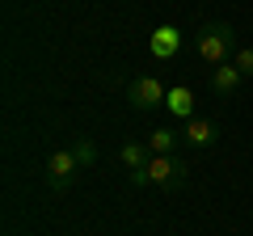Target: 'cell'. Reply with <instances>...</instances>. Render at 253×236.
I'll list each match as a JSON object with an SVG mask.
<instances>
[{"label": "cell", "mask_w": 253, "mask_h": 236, "mask_svg": "<svg viewBox=\"0 0 253 236\" xmlns=\"http://www.w3.org/2000/svg\"><path fill=\"white\" fill-rule=\"evenodd\" d=\"M236 30L228 26V21H207V26H199V34H194V51H199V59L203 64H211V68H219V64H228L236 55Z\"/></svg>", "instance_id": "1"}, {"label": "cell", "mask_w": 253, "mask_h": 236, "mask_svg": "<svg viewBox=\"0 0 253 236\" xmlns=\"http://www.w3.org/2000/svg\"><path fill=\"white\" fill-rule=\"evenodd\" d=\"M186 160L181 156H152V164H148V182L161 186V190H177V186H186Z\"/></svg>", "instance_id": "2"}, {"label": "cell", "mask_w": 253, "mask_h": 236, "mask_svg": "<svg viewBox=\"0 0 253 236\" xmlns=\"http://www.w3.org/2000/svg\"><path fill=\"white\" fill-rule=\"evenodd\" d=\"M76 173H81V164H76L72 148H55V152L46 156V186H51V190H68V186L76 182Z\"/></svg>", "instance_id": "3"}, {"label": "cell", "mask_w": 253, "mask_h": 236, "mask_svg": "<svg viewBox=\"0 0 253 236\" xmlns=\"http://www.w3.org/2000/svg\"><path fill=\"white\" fill-rule=\"evenodd\" d=\"M126 101L135 110H156V106L169 101V89H165L156 76H135V80L126 84Z\"/></svg>", "instance_id": "4"}, {"label": "cell", "mask_w": 253, "mask_h": 236, "mask_svg": "<svg viewBox=\"0 0 253 236\" xmlns=\"http://www.w3.org/2000/svg\"><path fill=\"white\" fill-rule=\"evenodd\" d=\"M241 84H245V76L236 72L232 59H228V64H219V68H211V93H215V97H232Z\"/></svg>", "instance_id": "5"}, {"label": "cell", "mask_w": 253, "mask_h": 236, "mask_svg": "<svg viewBox=\"0 0 253 236\" xmlns=\"http://www.w3.org/2000/svg\"><path fill=\"white\" fill-rule=\"evenodd\" d=\"M215 139H219V122H211V118H199V114L186 122V144H190V148H211Z\"/></svg>", "instance_id": "6"}, {"label": "cell", "mask_w": 253, "mask_h": 236, "mask_svg": "<svg viewBox=\"0 0 253 236\" xmlns=\"http://www.w3.org/2000/svg\"><path fill=\"white\" fill-rule=\"evenodd\" d=\"M148 46H152V55H156V59H173V55H177V46H181L177 26H161V30H152Z\"/></svg>", "instance_id": "7"}, {"label": "cell", "mask_w": 253, "mask_h": 236, "mask_svg": "<svg viewBox=\"0 0 253 236\" xmlns=\"http://www.w3.org/2000/svg\"><path fill=\"white\" fill-rule=\"evenodd\" d=\"M123 169L135 173V169H148L152 164V148H148V139H131V144H123Z\"/></svg>", "instance_id": "8"}, {"label": "cell", "mask_w": 253, "mask_h": 236, "mask_svg": "<svg viewBox=\"0 0 253 236\" xmlns=\"http://www.w3.org/2000/svg\"><path fill=\"white\" fill-rule=\"evenodd\" d=\"M177 131L173 127H156L152 135H148V148H152V156H173V148H177Z\"/></svg>", "instance_id": "9"}, {"label": "cell", "mask_w": 253, "mask_h": 236, "mask_svg": "<svg viewBox=\"0 0 253 236\" xmlns=\"http://www.w3.org/2000/svg\"><path fill=\"white\" fill-rule=\"evenodd\" d=\"M68 148H72V156H76V164H81V169H93V160H97V144H93L89 135H76Z\"/></svg>", "instance_id": "10"}, {"label": "cell", "mask_w": 253, "mask_h": 236, "mask_svg": "<svg viewBox=\"0 0 253 236\" xmlns=\"http://www.w3.org/2000/svg\"><path fill=\"white\" fill-rule=\"evenodd\" d=\"M165 106H169L177 118H186V122L194 118V101H190V89H169V101H165Z\"/></svg>", "instance_id": "11"}, {"label": "cell", "mask_w": 253, "mask_h": 236, "mask_svg": "<svg viewBox=\"0 0 253 236\" xmlns=\"http://www.w3.org/2000/svg\"><path fill=\"white\" fill-rule=\"evenodd\" d=\"M232 64H236V72H241L245 80H249V76H253V46H236Z\"/></svg>", "instance_id": "12"}]
</instances>
